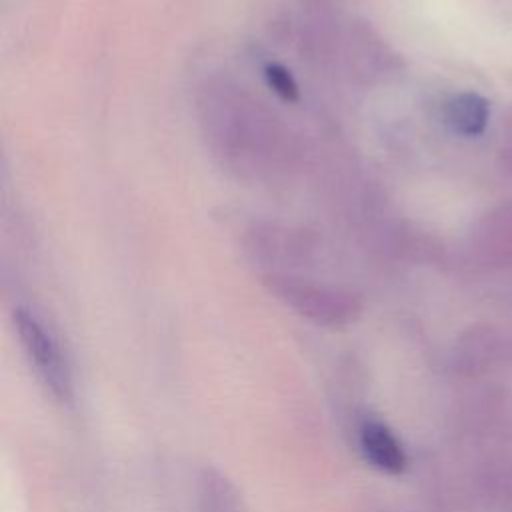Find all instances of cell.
<instances>
[{"instance_id":"cell-4","label":"cell","mask_w":512,"mask_h":512,"mask_svg":"<svg viewBox=\"0 0 512 512\" xmlns=\"http://www.w3.org/2000/svg\"><path fill=\"white\" fill-rule=\"evenodd\" d=\"M512 356V338L492 324H474L454 342L450 364L462 378H474Z\"/></svg>"},{"instance_id":"cell-10","label":"cell","mask_w":512,"mask_h":512,"mask_svg":"<svg viewBox=\"0 0 512 512\" xmlns=\"http://www.w3.org/2000/svg\"><path fill=\"white\" fill-rule=\"evenodd\" d=\"M264 80L268 84V88L284 102H298L300 100V86L294 78V74L280 62H268L262 70Z\"/></svg>"},{"instance_id":"cell-8","label":"cell","mask_w":512,"mask_h":512,"mask_svg":"<svg viewBox=\"0 0 512 512\" xmlns=\"http://www.w3.org/2000/svg\"><path fill=\"white\" fill-rule=\"evenodd\" d=\"M196 512H246V504L234 480L206 464L196 476Z\"/></svg>"},{"instance_id":"cell-5","label":"cell","mask_w":512,"mask_h":512,"mask_svg":"<svg viewBox=\"0 0 512 512\" xmlns=\"http://www.w3.org/2000/svg\"><path fill=\"white\" fill-rule=\"evenodd\" d=\"M470 252L486 266L512 270V200L478 218L470 232Z\"/></svg>"},{"instance_id":"cell-6","label":"cell","mask_w":512,"mask_h":512,"mask_svg":"<svg viewBox=\"0 0 512 512\" xmlns=\"http://www.w3.org/2000/svg\"><path fill=\"white\" fill-rule=\"evenodd\" d=\"M314 248L312 240L304 230H294L278 224H258L248 234V250L254 260L266 262L268 266L298 264L308 258Z\"/></svg>"},{"instance_id":"cell-11","label":"cell","mask_w":512,"mask_h":512,"mask_svg":"<svg viewBox=\"0 0 512 512\" xmlns=\"http://www.w3.org/2000/svg\"><path fill=\"white\" fill-rule=\"evenodd\" d=\"M498 160H500V166L512 176V108L504 114L500 124Z\"/></svg>"},{"instance_id":"cell-3","label":"cell","mask_w":512,"mask_h":512,"mask_svg":"<svg viewBox=\"0 0 512 512\" xmlns=\"http://www.w3.org/2000/svg\"><path fill=\"white\" fill-rule=\"evenodd\" d=\"M12 324L24 356L28 358L42 386L58 402H70L74 396L72 370L52 330L26 306L14 308Z\"/></svg>"},{"instance_id":"cell-9","label":"cell","mask_w":512,"mask_h":512,"mask_svg":"<svg viewBox=\"0 0 512 512\" xmlns=\"http://www.w3.org/2000/svg\"><path fill=\"white\" fill-rule=\"evenodd\" d=\"M490 118V104L488 100L472 90L458 92L450 96L444 104V122L450 126L452 132L460 136H480Z\"/></svg>"},{"instance_id":"cell-1","label":"cell","mask_w":512,"mask_h":512,"mask_svg":"<svg viewBox=\"0 0 512 512\" xmlns=\"http://www.w3.org/2000/svg\"><path fill=\"white\" fill-rule=\"evenodd\" d=\"M198 118L216 160L242 178L264 180L294 162L290 130L264 102L230 80H208L202 86Z\"/></svg>"},{"instance_id":"cell-7","label":"cell","mask_w":512,"mask_h":512,"mask_svg":"<svg viewBox=\"0 0 512 512\" xmlns=\"http://www.w3.org/2000/svg\"><path fill=\"white\" fill-rule=\"evenodd\" d=\"M356 442L364 460L372 468L390 476H398L406 470L408 458L400 438L376 416L366 414L356 422Z\"/></svg>"},{"instance_id":"cell-2","label":"cell","mask_w":512,"mask_h":512,"mask_svg":"<svg viewBox=\"0 0 512 512\" xmlns=\"http://www.w3.org/2000/svg\"><path fill=\"white\" fill-rule=\"evenodd\" d=\"M262 282L284 306L322 328H346L364 312L362 296L350 288L314 282L296 274H264Z\"/></svg>"}]
</instances>
